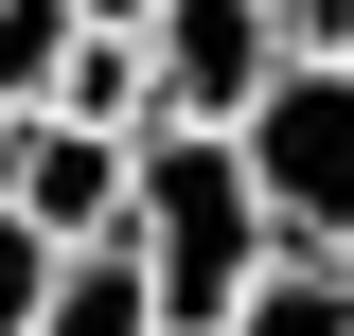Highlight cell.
Segmentation results:
<instances>
[{"mask_svg":"<svg viewBox=\"0 0 354 336\" xmlns=\"http://www.w3.org/2000/svg\"><path fill=\"white\" fill-rule=\"evenodd\" d=\"M124 248H142V283H160V336H213L230 301H248V265L283 248V230H266V195H248V160H230V124H142Z\"/></svg>","mask_w":354,"mask_h":336,"instance_id":"6da1fadb","label":"cell"},{"mask_svg":"<svg viewBox=\"0 0 354 336\" xmlns=\"http://www.w3.org/2000/svg\"><path fill=\"white\" fill-rule=\"evenodd\" d=\"M230 160H248V195H266L283 248H337L354 230V53H283L230 106Z\"/></svg>","mask_w":354,"mask_h":336,"instance_id":"7a4b0ae2","label":"cell"},{"mask_svg":"<svg viewBox=\"0 0 354 336\" xmlns=\"http://www.w3.org/2000/svg\"><path fill=\"white\" fill-rule=\"evenodd\" d=\"M124 177H142V124H71V106H18L0 124V212H36L53 248L124 230Z\"/></svg>","mask_w":354,"mask_h":336,"instance_id":"3957f363","label":"cell"},{"mask_svg":"<svg viewBox=\"0 0 354 336\" xmlns=\"http://www.w3.org/2000/svg\"><path fill=\"white\" fill-rule=\"evenodd\" d=\"M266 71V0H142V124H230Z\"/></svg>","mask_w":354,"mask_h":336,"instance_id":"277c9868","label":"cell"},{"mask_svg":"<svg viewBox=\"0 0 354 336\" xmlns=\"http://www.w3.org/2000/svg\"><path fill=\"white\" fill-rule=\"evenodd\" d=\"M36 336H160V283H142V248H124V230L53 248V301H36Z\"/></svg>","mask_w":354,"mask_h":336,"instance_id":"5b68a950","label":"cell"},{"mask_svg":"<svg viewBox=\"0 0 354 336\" xmlns=\"http://www.w3.org/2000/svg\"><path fill=\"white\" fill-rule=\"evenodd\" d=\"M213 336H354V265H337V248H266Z\"/></svg>","mask_w":354,"mask_h":336,"instance_id":"8992f818","label":"cell"},{"mask_svg":"<svg viewBox=\"0 0 354 336\" xmlns=\"http://www.w3.org/2000/svg\"><path fill=\"white\" fill-rule=\"evenodd\" d=\"M36 301H53V230L0 212V336H36Z\"/></svg>","mask_w":354,"mask_h":336,"instance_id":"52a82bcc","label":"cell"},{"mask_svg":"<svg viewBox=\"0 0 354 336\" xmlns=\"http://www.w3.org/2000/svg\"><path fill=\"white\" fill-rule=\"evenodd\" d=\"M266 53H354V0H266Z\"/></svg>","mask_w":354,"mask_h":336,"instance_id":"ba28073f","label":"cell"},{"mask_svg":"<svg viewBox=\"0 0 354 336\" xmlns=\"http://www.w3.org/2000/svg\"><path fill=\"white\" fill-rule=\"evenodd\" d=\"M71 18H142V0H71Z\"/></svg>","mask_w":354,"mask_h":336,"instance_id":"9c48e42d","label":"cell"},{"mask_svg":"<svg viewBox=\"0 0 354 336\" xmlns=\"http://www.w3.org/2000/svg\"><path fill=\"white\" fill-rule=\"evenodd\" d=\"M337 265H354V230H337Z\"/></svg>","mask_w":354,"mask_h":336,"instance_id":"30bf717a","label":"cell"},{"mask_svg":"<svg viewBox=\"0 0 354 336\" xmlns=\"http://www.w3.org/2000/svg\"><path fill=\"white\" fill-rule=\"evenodd\" d=\"M0 124H18V106H0Z\"/></svg>","mask_w":354,"mask_h":336,"instance_id":"8fae6325","label":"cell"}]
</instances>
